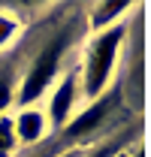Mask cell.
<instances>
[{
	"instance_id": "obj_1",
	"label": "cell",
	"mask_w": 151,
	"mask_h": 157,
	"mask_svg": "<svg viewBox=\"0 0 151 157\" xmlns=\"http://www.w3.org/2000/svg\"><path fill=\"white\" fill-rule=\"evenodd\" d=\"M121 42H124V27L121 24H112V27L100 30L88 42L85 63H82V94L88 100H100L103 88L109 85L118 52H121Z\"/></svg>"
},
{
	"instance_id": "obj_2",
	"label": "cell",
	"mask_w": 151,
	"mask_h": 157,
	"mask_svg": "<svg viewBox=\"0 0 151 157\" xmlns=\"http://www.w3.org/2000/svg\"><path fill=\"white\" fill-rule=\"evenodd\" d=\"M64 52H67V36L60 33L55 36L42 52H39L33 63H30V70L24 73V82H21V91H18V103L24 109H30L33 103H37L45 91H48V85L55 82L57 76V67H60V58H64Z\"/></svg>"
},
{
	"instance_id": "obj_3",
	"label": "cell",
	"mask_w": 151,
	"mask_h": 157,
	"mask_svg": "<svg viewBox=\"0 0 151 157\" xmlns=\"http://www.w3.org/2000/svg\"><path fill=\"white\" fill-rule=\"evenodd\" d=\"M76 94H79V78H76V73H70V76H64V82H57L55 94L48 100V115H45L48 127L64 130V124L76 106Z\"/></svg>"
},
{
	"instance_id": "obj_4",
	"label": "cell",
	"mask_w": 151,
	"mask_h": 157,
	"mask_svg": "<svg viewBox=\"0 0 151 157\" xmlns=\"http://www.w3.org/2000/svg\"><path fill=\"white\" fill-rule=\"evenodd\" d=\"M109 109H112V97H100V100H94V103H91L85 112H79L73 121H67L64 136H67V139H82V136H88V133H94L97 127L106 121Z\"/></svg>"
},
{
	"instance_id": "obj_5",
	"label": "cell",
	"mask_w": 151,
	"mask_h": 157,
	"mask_svg": "<svg viewBox=\"0 0 151 157\" xmlns=\"http://www.w3.org/2000/svg\"><path fill=\"white\" fill-rule=\"evenodd\" d=\"M45 130H48V121L45 115L39 112V109H21L15 121H12V133H15V142H24V145H30V142H39V139L45 136Z\"/></svg>"
},
{
	"instance_id": "obj_6",
	"label": "cell",
	"mask_w": 151,
	"mask_h": 157,
	"mask_svg": "<svg viewBox=\"0 0 151 157\" xmlns=\"http://www.w3.org/2000/svg\"><path fill=\"white\" fill-rule=\"evenodd\" d=\"M127 9H130V3H127V0H118V3H103V6L94 12V27H100V30L112 27V21L118 18L121 12H127Z\"/></svg>"
},
{
	"instance_id": "obj_7",
	"label": "cell",
	"mask_w": 151,
	"mask_h": 157,
	"mask_svg": "<svg viewBox=\"0 0 151 157\" xmlns=\"http://www.w3.org/2000/svg\"><path fill=\"white\" fill-rule=\"evenodd\" d=\"M18 30H21L18 18H12L9 12H0V48H6L12 39L18 36Z\"/></svg>"
},
{
	"instance_id": "obj_8",
	"label": "cell",
	"mask_w": 151,
	"mask_h": 157,
	"mask_svg": "<svg viewBox=\"0 0 151 157\" xmlns=\"http://www.w3.org/2000/svg\"><path fill=\"white\" fill-rule=\"evenodd\" d=\"M15 133H12V121L9 118H0V157H9L15 151Z\"/></svg>"
},
{
	"instance_id": "obj_9",
	"label": "cell",
	"mask_w": 151,
	"mask_h": 157,
	"mask_svg": "<svg viewBox=\"0 0 151 157\" xmlns=\"http://www.w3.org/2000/svg\"><path fill=\"white\" fill-rule=\"evenodd\" d=\"M12 82H9V76H0V115L9 109V103H12Z\"/></svg>"
},
{
	"instance_id": "obj_10",
	"label": "cell",
	"mask_w": 151,
	"mask_h": 157,
	"mask_svg": "<svg viewBox=\"0 0 151 157\" xmlns=\"http://www.w3.org/2000/svg\"><path fill=\"white\" fill-rule=\"evenodd\" d=\"M115 154H118V148L106 145V148H100V151H94V154H88V157H115Z\"/></svg>"
},
{
	"instance_id": "obj_11",
	"label": "cell",
	"mask_w": 151,
	"mask_h": 157,
	"mask_svg": "<svg viewBox=\"0 0 151 157\" xmlns=\"http://www.w3.org/2000/svg\"><path fill=\"white\" fill-rule=\"evenodd\" d=\"M57 157H76V154H57Z\"/></svg>"
},
{
	"instance_id": "obj_12",
	"label": "cell",
	"mask_w": 151,
	"mask_h": 157,
	"mask_svg": "<svg viewBox=\"0 0 151 157\" xmlns=\"http://www.w3.org/2000/svg\"><path fill=\"white\" fill-rule=\"evenodd\" d=\"M115 157H127V154H121V151H118V154H115Z\"/></svg>"
}]
</instances>
